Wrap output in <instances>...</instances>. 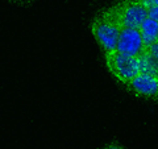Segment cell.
Instances as JSON below:
<instances>
[{
	"mask_svg": "<svg viewBox=\"0 0 158 149\" xmlns=\"http://www.w3.org/2000/svg\"><path fill=\"white\" fill-rule=\"evenodd\" d=\"M19 2H27V0H19Z\"/></svg>",
	"mask_w": 158,
	"mask_h": 149,
	"instance_id": "obj_12",
	"label": "cell"
},
{
	"mask_svg": "<svg viewBox=\"0 0 158 149\" xmlns=\"http://www.w3.org/2000/svg\"><path fill=\"white\" fill-rule=\"evenodd\" d=\"M125 86L137 96L158 98V81L156 75L146 73H138Z\"/></svg>",
	"mask_w": 158,
	"mask_h": 149,
	"instance_id": "obj_5",
	"label": "cell"
},
{
	"mask_svg": "<svg viewBox=\"0 0 158 149\" xmlns=\"http://www.w3.org/2000/svg\"><path fill=\"white\" fill-rule=\"evenodd\" d=\"M148 17L156 20V21H158V6L148 8Z\"/></svg>",
	"mask_w": 158,
	"mask_h": 149,
	"instance_id": "obj_8",
	"label": "cell"
},
{
	"mask_svg": "<svg viewBox=\"0 0 158 149\" xmlns=\"http://www.w3.org/2000/svg\"><path fill=\"white\" fill-rule=\"evenodd\" d=\"M116 50L137 58L142 56L145 52V45L138 28H120Z\"/></svg>",
	"mask_w": 158,
	"mask_h": 149,
	"instance_id": "obj_4",
	"label": "cell"
},
{
	"mask_svg": "<svg viewBox=\"0 0 158 149\" xmlns=\"http://www.w3.org/2000/svg\"><path fill=\"white\" fill-rule=\"evenodd\" d=\"M148 50H149V52L152 53V56L158 61V41L154 44V45H152L149 49H148Z\"/></svg>",
	"mask_w": 158,
	"mask_h": 149,
	"instance_id": "obj_10",
	"label": "cell"
},
{
	"mask_svg": "<svg viewBox=\"0 0 158 149\" xmlns=\"http://www.w3.org/2000/svg\"><path fill=\"white\" fill-rule=\"evenodd\" d=\"M90 31L94 34V37L96 38V41L100 44V46L104 49V53L117 49L120 28L112 24L111 21H108L100 13L91 21Z\"/></svg>",
	"mask_w": 158,
	"mask_h": 149,
	"instance_id": "obj_3",
	"label": "cell"
},
{
	"mask_svg": "<svg viewBox=\"0 0 158 149\" xmlns=\"http://www.w3.org/2000/svg\"><path fill=\"white\" fill-rule=\"evenodd\" d=\"M157 81H158V77H157Z\"/></svg>",
	"mask_w": 158,
	"mask_h": 149,
	"instance_id": "obj_13",
	"label": "cell"
},
{
	"mask_svg": "<svg viewBox=\"0 0 158 149\" xmlns=\"http://www.w3.org/2000/svg\"><path fill=\"white\" fill-rule=\"evenodd\" d=\"M100 15L118 28H138L148 19V8L137 0H120Z\"/></svg>",
	"mask_w": 158,
	"mask_h": 149,
	"instance_id": "obj_1",
	"label": "cell"
},
{
	"mask_svg": "<svg viewBox=\"0 0 158 149\" xmlns=\"http://www.w3.org/2000/svg\"><path fill=\"white\" fill-rule=\"evenodd\" d=\"M138 3H141L142 6H145L146 8H150V7H156L158 6V0H137Z\"/></svg>",
	"mask_w": 158,
	"mask_h": 149,
	"instance_id": "obj_9",
	"label": "cell"
},
{
	"mask_svg": "<svg viewBox=\"0 0 158 149\" xmlns=\"http://www.w3.org/2000/svg\"><path fill=\"white\" fill-rule=\"evenodd\" d=\"M106 149H123V148L118 147V145H116V144H111V145H108Z\"/></svg>",
	"mask_w": 158,
	"mask_h": 149,
	"instance_id": "obj_11",
	"label": "cell"
},
{
	"mask_svg": "<svg viewBox=\"0 0 158 149\" xmlns=\"http://www.w3.org/2000/svg\"><path fill=\"white\" fill-rule=\"evenodd\" d=\"M140 73H146L158 77V61L152 56V53L148 49H145V52L140 57Z\"/></svg>",
	"mask_w": 158,
	"mask_h": 149,
	"instance_id": "obj_7",
	"label": "cell"
},
{
	"mask_svg": "<svg viewBox=\"0 0 158 149\" xmlns=\"http://www.w3.org/2000/svg\"><path fill=\"white\" fill-rule=\"evenodd\" d=\"M138 31H140L142 40H144L145 49H149L158 41V21H156V20L148 17L138 27Z\"/></svg>",
	"mask_w": 158,
	"mask_h": 149,
	"instance_id": "obj_6",
	"label": "cell"
},
{
	"mask_svg": "<svg viewBox=\"0 0 158 149\" xmlns=\"http://www.w3.org/2000/svg\"><path fill=\"white\" fill-rule=\"evenodd\" d=\"M106 65L113 77L121 83H129L140 73V58L124 54L118 50L106 52Z\"/></svg>",
	"mask_w": 158,
	"mask_h": 149,
	"instance_id": "obj_2",
	"label": "cell"
}]
</instances>
